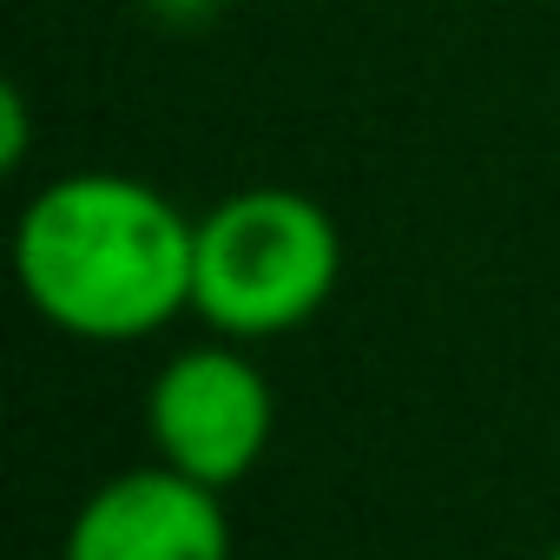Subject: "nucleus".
I'll return each instance as SVG.
<instances>
[{"mask_svg": "<svg viewBox=\"0 0 560 560\" xmlns=\"http://www.w3.org/2000/svg\"><path fill=\"white\" fill-rule=\"evenodd\" d=\"M337 270H343V237L311 191L250 185L198 218L191 311L237 343L284 337L330 304Z\"/></svg>", "mask_w": 560, "mask_h": 560, "instance_id": "f03ea898", "label": "nucleus"}, {"mask_svg": "<svg viewBox=\"0 0 560 560\" xmlns=\"http://www.w3.org/2000/svg\"><path fill=\"white\" fill-rule=\"evenodd\" d=\"M198 224L145 178L73 172L27 198L14 277L27 304L80 343H139L191 311Z\"/></svg>", "mask_w": 560, "mask_h": 560, "instance_id": "f257e3e1", "label": "nucleus"}, {"mask_svg": "<svg viewBox=\"0 0 560 560\" xmlns=\"http://www.w3.org/2000/svg\"><path fill=\"white\" fill-rule=\"evenodd\" d=\"M270 416L277 402L264 370L231 343L178 350L145 396V429L159 462L218 494L257 468V455L270 448Z\"/></svg>", "mask_w": 560, "mask_h": 560, "instance_id": "7ed1b4c3", "label": "nucleus"}, {"mask_svg": "<svg viewBox=\"0 0 560 560\" xmlns=\"http://www.w3.org/2000/svg\"><path fill=\"white\" fill-rule=\"evenodd\" d=\"M67 560H231V521L218 488L165 462L126 468L73 514Z\"/></svg>", "mask_w": 560, "mask_h": 560, "instance_id": "20e7f679", "label": "nucleus"}, {"mask_svg": "<svg viewBox=\"0 0 560 560\" xmlns=\"http://www.w3.org/2000/svg\"><path fill=\"white\" fill-rule=\"evenodd\" d=\"M0 165H8V172L27 165V93L14 80L0 86Z\"/></svg>", "mask_w": 560, "mask_h": 560, "instance_id": "39448f33", "label": "nucleus"}, {"mask_svg": "<svg viewBox=\"0 0 560 560\" xmlns=\"http://www.w3.org/2000/svg\"><path fill=\"white\" fill-rule=\"evenodd\" d=\"M547 560H560V547H553V553H547Z\"/></svg>", "mask_w": 560, "mask_h": 560, "instance_id": "423d86ee", "label": "nucleus"}]
</instances>
